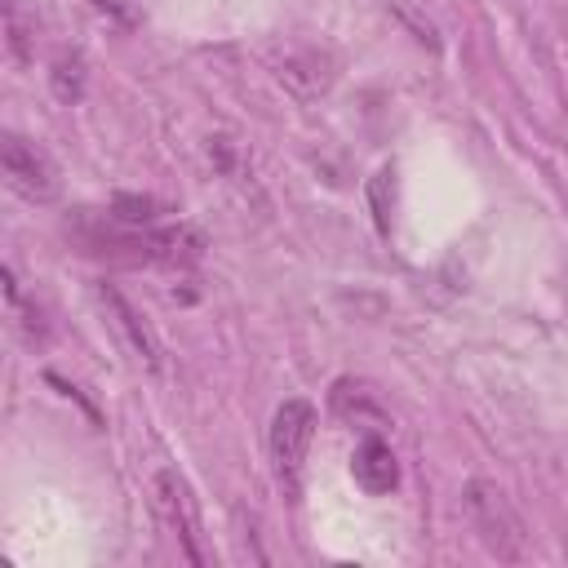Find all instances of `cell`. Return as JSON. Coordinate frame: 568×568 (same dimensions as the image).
I'll use <instances>...</instances> for the list:
<instances>
[{
  "label": "cell",
  "instance_id": "obj_5",
  "mask_svg": "<svg viewBox=\"0 0 568 568\" xmlns=\"http://www.w3.org/2000/svg\"><path fill=\"white\" fill-rule=\"evenodd\" d=\"M102 293V302H106V315H111V324H115V333H120V342L129 346V355L146 368V373H160V342H155V333L142 324V315L124 302V293L120 288H111V284H102L98 288Z\"/></svg>",
  "mask_w": 568,
  "mask_h": 568
},
{
  "label": "cell",
  "instance_id": "obj_4",
  "mask_svg": "<svg viewBox=\"0 0 568 568\" xmlns=\"http://www.w3.org/2000/svg\"><path fill=\"white\" fill-rule=\"evenodd\" d=\"M0 169H4L9 191H18L31 204H49L62 191V178H58L53 155L44 146L27 142L22 133H4L0 138Z\"/></svg>",
  "mask_w": 568,
  "mask_h": 568
},
{
  "label": "cell",
  "instance_id": "obj_1",
  "mask_svg": "<svg viewBox=\"0 0 568 568\" xmlns=\"http://www.w3.org/2000/svg\"><path fill=\"white\" fill-rule=\"evenodd\" d=\"M462 501H466V519H470V528H475V537L484 541L488 555H497L506 564L524 559V537H528L524 519L493 479H470Z\"/></svg>",
  "mask_w": 568,
  "mask_h": 568
},
{
  "label": "cell",
  "instance_id": "obj_2",
  "mask_svg": "<svg viewBox=\"0 0 568 568\" xmlns=\"http://www.w3.org/2000/svg\"><path fill=\"white\" fill-rule=\"evenodd\" d=\"M311 439H315V404L311 399H284L271 417L266 448H271L275 484L284 488L288 501H297V493H302V466H306Z\"/></svg>",
  "mask_w": 568,
  "mask_h": 568
},
{
  "label": "cell",
  "instance_id": "obj_3",
  "mask_svg": "<svg viewBox=\"0 0 568 568\" xmlns=\"http://www.w3.org/2000/svg\"><path fill=\"white\" fill-rule=\"evenodd\" d=\"M151 506H155V519L164 524V532L178 537L182 555L191 564H204L209 555L200 546V506H195V493H191V484H186L182 470H173V466L155 470V479H151Z\"/></svg>",
  "mask_w": 568,
  "mask_h": 568
},
{
  "label": "cell",
  "instance_id": "obj_6",
  "mask_svg": "<svg viewBox=\"0 0 568 568\" xmlns=\"http://www.w3.org/2000/svg\"><path fill=\"white\" fill-rule=\"evenodd\" d=\"M351 475H355V484L364 493L382 497V493H390L399 484V462H395V453H390V444L382 435H364L355 444V453H351Z\"/></svg>",
  "mask_w": 568,
  "mask_h": 568
}]
</instances>
